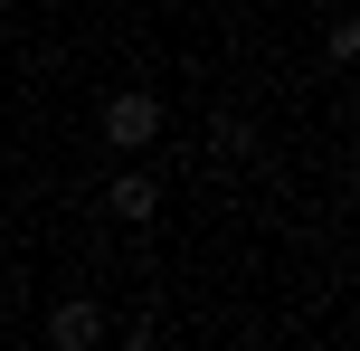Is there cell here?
Masks as SVG:
<instances>
[{
	"label": "cell",
	"instance_id": "1",
	"mask_svg": "<svg viewBox=\"0 0 360 351\" xmlns=\"http://www.w3.org/2000/svg\"><path fill=\"white\" fill-rule=\"evenodd\" d=\"M152 133H162V105H152L143 86H124V95H105V143H114V152H143Z\"/></svg>",
	"mask_w": 360,
	"mask_h": 351
},
{
	"label": "cell",
	"instance_id": "2",
	"mask_svg": "<svg viewBox=\"0 0 360 351\" xmlns=\"http://www.w3.org/2000/svg\"><path fill=\"white\" fill-rule=\"evenodd\" d=\"M95 342H105V314H95L86 295H67V304L48 314V351H95Z\"/></svg>",
	"mask_w": 360,
	"mask_h": 351
},
{
	"label": "cell",
	"instance_id": "3",
	"mask_svg": "<svg viewBox=\"0 0 360 351\" xmlns=\"http://www.w3.org/2000/svg\"><path fill=\"white\" fill-rule=\"evenodd\" d=\"M105 209H114V219H133V228H143L152 209H162V181H152V171H114V181H105Z\"/></svg>",
	"mask_w": 360,
	"mask_h": 351
},
{
	"label": "cell",
	"instance_id": "4",
	"mask_svg": "<svg viewBox=\"0 0 360 351\" xmlns=\"http://www.w3.org/2000/svg\"><path fill=\"white\" fill-rule=\"evenodd\" d=\"M209 152H218V162H247V152H256V124H237V114H218V124H209Z\"/></svg>",
	"mask_w": 360,
	"mask_h": 351
},
{
	"label": "cell",
	"instance_id": "5",
	"mask_svg": "<svg viewBox=\"0 0 360 351\" xmlns=\"http://www.w3.org/2000/svg\"><path fill=\"white\" fill-rule=\"evenodd\" d=\"M114 351H162V333H152V314H143V323H124V342H114Z\"/></svg>",
	"mask_w": 360,
	"mask_h": 351
}]
</instances>
